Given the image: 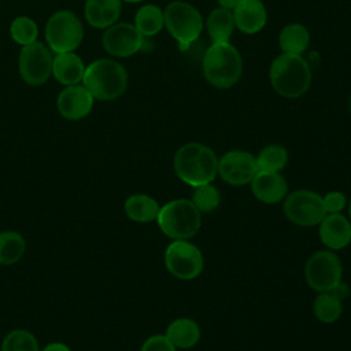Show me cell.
<instances>
[{
  "instance_id": "obj_1",
  "label": "cell",
  "mask_w": 351,
  "mask_h": 351,
  "mask_svg": "<svg viewBox=\"0 0 351 351\" xmlns=\"http://www.w3.org/2000/svg\"><path fill=\"white\" fill-rule=\"evenodd\" d=\"M173 166L177 177L192 188L213 182L218 174L215 152L202 143H188L180 147Z\"/></svg>"
},
{
  "instance_id": "obj_2",
  "label": "cell",
  "mask_w": 351,
  "mask_h": 351,
  "mask_svg": "<svg viewBox=\"0 0 351 351\" xmlns=\"http://www.w3.org/2000/svg\"><path fill=\"white\" fill-rule=\"evenodd\" d=\"M269 78L280 96L296 99L310 88L311 70L302 55L282 52L271 62Z\"/></svg>"
},
{
  "instance_id": "obj_3",
  "label": "cell",
  "mask_w": 351,
  "mask_h": 351,
  "mask_svg": "<svg viewBox=\"0 0 351 351\" xmlns=\"http://www.w3.org/2000/svg\"><path fill=\"white\" fill-rule=\"evenodd\" d=\"M82 85L95 100L111 101L126 90L128 73L121 63L112 59H97L85 67Z\"/></svg>"
},
{
  "instance_id": "obj_4",
  "label": "cell",
  "mask_w": 351,
  "mask_h": 351,
  "mask_svg": "<svg viewBox=\"0 0 351 351\" xmlns=\"http://www.w3.org/2000/svg\"><path fill=\"white\" fill-rule=\"evenodd\" d=\"M204 78L218 89H229L243 74L240 52L228 43H213L203 56Z\"/></svg>"
},
{
  "instance_id": "obj_5",
  "label": "cell",
  "mask_w": 351,
  "mask_h": 351,
  "mask_svg": "<svg viewBox=\"0 0 351 351\" xmlns=\"http://www.w3.org/2000/svg\"><path fill=\"white\" fill-rule=\"evenodd\" d=\"M156 222L162 233L169 239L189 240L202 226V213L192 200L174 199L159 208Z\"/></svg>"
},
{
  "instance_id": "obj_6",
  "label": "cell",
  "mask_w": 351,
  "mask_h": 351,
  "mask_svg": "<svg viewBox=\"0 0 351 351\" xmlns=\"http://www.w3.org/2000/svg\"><path fill=\"white\" fill-rule=\"evenodd\" d=\"M163 15L165 26L178 43V48L186 51L203 30V18L200 12L192 4L176 0L166 5Z\"/></svg>"
},
{
  "instance_id": "obj_7",
  "label": "cell",
  "mask_w": 351,
  "mask_h": 351,
  "mask_svg": "<svg viewBox=\"0 0 351 351\" xmlns=\"http://www.w3.org/2000/svg\"><path fill=\"white\" fill-rule=\"evenodd\" d=\"M82 38V23L73 11L59 10L49 16L45 25V41L52 52H74Z\"/></svg>"
},
{
  "instance_id": "obj_8",
  "label": "cell",
  "mask_w": 351,
  "mask_h": 351,
  "mask_svg": "<svg viewBox=\"0 0 351 351\" xmlns=\"http://www.w3.org/2000/svg\"><path fill=\"white\" fill-rule=\"evenodd\" d=\"M304 277L311 289L317 292H330L341 282V262L330 250L317 251L306 262Z\"/></svg>"
},
{
  "instance_id": "obj_9",
  "label": "cell",
  "mask_w": 351,
  "mask_h": 351,
  "mask_svg": "<svg viewBox=\"0 0 351 351\" xmlns=\"http://www.w3.org/2000/svg\"><path fill=\"white\" fill-rule=\"evenodd\" d=\"M282 210L292 223L303 228L319 225L326 215L322 196L310 189H296L288 193Z\"/></svg>"
},
{
  "instance_id": "obj_10",
  "label": "cell",
  "mask_w": 351,
  "mask_h": 351,
  "mask_svg": "<svg viewBox=\"0 0 351 351\" xmlns=\"http://www.w3.org/2000/svg\"><path fill=\"white\" fill-rule=\"evenodd\" d=\"M167 271L180 280H195L204 267L203 254L188 240H173L165 251Z\"/></svg>"
},
{
  "instance_id": "obj_11",
  "label": "cell",
  "mask_w": 351,
  "mask_h": 351,
  "mask_svg": "<svg viewBox=\"0 0 351 351\" xmlns=\"http://www.w3.org/2000/svg\"><path fill=\"white\" fill-rule=\"evenodd\" d=\"M52 51L40 41L22 47L18 56L21 78L30 86L45 84L52 75Z\"/></svg>"
},
{
  "instance_id": "obj_12",
  "label": "cell",
  "mask_w": 351,
  "mask_h": 351,
  "mask_svg": "<svg viewBox=\"0 0 351 351\" xmlns=\"http://www.w3.org/2000/svg\"><path fill=\"white\" fill-rule=\"evenodd\" d=\"M101 44L107 53L115 58H129L144 48L145 37L134 25L119 22L106 29Z\"/></svg>"
},
{
  "instance_id": "obj_13",
  "label": "cell",
  "mask_w": 351,
  "mask_h": 351,
  "mask_svg": "<svg viewBox=\"0 0 351 351\" xmlns=\"http://www.w3.org/2000/svg\"><path fill=\"white\" fill-rule=\"evenodd\" d=\"M256 173V158L247 151H228L218 159V174L229 185H247L252 181Z\"/></svg>"
},
{
  "instance_id": "obj_14",
  "label": "cell",
  "mask_w": 351,
  "mask_h": 351,
  "mask_svg": "<svg viewBox=\"0 0 351 351\" xmlns=\"http://www.w3.org/2000/svg\"><path fill=\"white\" fill-rule=\"evenodd\" d=\"M93 96L89 90L81 85L66 86L56 99V107L59 114L67 121H80L85 118L93 107Z\"/></svg>"
},
{
  "instance_id": "obj_15",
  "label": "cell",
  "mask_w": 351,
  "mask_h": 351,
  "mask_svg": "<svg viewBox=\"0 0 351 351\" xmlns=\"http://www.w3.org/2000/svg\"><path fill=\"white\" fill-rule=\"evenodd\" d=\"M318 226L319 240L328 250L337 251L351 243V222L343 214H326Z\"/></svg>"
},
{
  "instance_id": "obj_16",
  "label": "cell",
  "mask_w": 351,
  "mask_h": 351,
  "mask_svg": "<svg viewBox=\"0 0 351 351\" xmlns=\"http://www.w3.org/2000/svg\"><path fill=\"white\" fill-rule=\"evenodd\" d=\"M250 184L252 195L265 204L280 203L288 195L287 180L276 171H258Z\"/></svg>"
},
{
  "instance_id": "obj_17",
  "label": "cell",
  "mask_w": 351,
  "mask_h": 351,
  "mask_svg": "<svg viewBox=\"0 0 351 351\" xmlns=\"http://www.w3.org/2000/svg\"><path fill=\"white\" fill-rule=\"evenodd\" d=\"M234 26L245 33H259L267 21V12L262 0H241L233 10Z\"/></svg>"
},
{
  "instance_id": "obj_18",
  "label": "cell",
  "mask_w": 351,
  "mask_h": 351,
  "mask_svg": "<svg viewBox=\"0 0 351 351\" xmlns=\"http://www.w3.org/2000/svg\"><path fill=\"white\" fill-rule=\"evenodd\" d=\"M121 10L122 0H86L84 15L92 27L107 29L117 23Z\"/></svg>"
},
{
  "instance_id": "obj_19",
  "label": "cell",
  "mask_w": 351,
  "mask_h": 351,
  "mask_svg": "<svg viewBox=\"0 0 351 351\" xmlns=\"http://www.w3.org/2000/svg\"><path fill=\"white\" fill-rule=\"evenodd\" d=\"M85 67L82 59L74 52L56 53L52 60V75L64 86L77 85L82 82Z\"/></svg>"
},
{
  "instance_id": "obj_20",
  "label": "cell",
  "mask_w": 351,
  "mask_h": 351,
  "mask_svg": "<svg viewBox=\"0 0 351 351\" xmlns=\"http://www.w3.org/2000/svg\"><path fill=\"white\" fill-rule=\"evenodd\" d=\"M165 335L176 348L188 350L199 343L202 332L199 324L195 319L182 317L171 321L166 328Z\"/></svg>"
},
{
  "instance_id": "obj_21",
  "label": "cell",
  "mask_w": 351,
  "mask_h": 351,
  "mask_svg": "<svg viewBox=\"0 0 351 351\" xmlns=\"http://www.w3.org/2000/svg\"><path fill=\"white\" fill-rule=\"evenodd\" d=\"M159 208V203L145 193H133L126 197L123 203V210L128 218L140 223L156 221Z\"/></svg>"
},
{
  "instance_id": "obj_22",
  "label": "cell",
  "mask_w": 351,
  "mask_h": 351,
  "mask_svg": "<svg viewBox=\"0 0 351 351\" xmlns=\"http://www.w3.org/2000/svg\"><path fill=\"white\" fill-rule=\"evenodd\" d=\"M206 27L213 43H228L234 30V19L230 10L217 7L206 19Z\"/></svg>"
},
{
  "instance_id": "obj_23",
  "label": "cell",
  "mask_w": 351,
  "mask_h": 351,
  "mask_svg": "<svg viewBox=\"0 0 351 351\" xmlns=\"http://www.w3.org/2000/svg\"><path fill=\"white\" fill-rule=\"evenodd\" d=\"M278 44L285 53L302 55L310 44V33L300 23H289L280 32Z\"/></svg>"
},
{
  "instance_id": "obj_24",
  "label": "cell",
  "mask_w": 351,
  "mask_h": 351,
  "mask_svg": "<svg viewBox=\"0 0 351 351\" xmlns=\"http://www.w3.org/2000/svg\"><path fill=\"white\" fill-rule=\"evenodd\" d=\"M26 252V240L16 230L0 232V265L8 266L19 262Z\"/></svg>"
},
{
  "instance_id": "obj_25",
  "label": "cell",
  "mask_w": 351,
  "mask_h": 351,
  "mask_svg": "<svg viewBox=\"0 0 351 351\" xmlns=\"http://www.w3.org/2000/svg\"><path fill=\"white\" fill-rule=\"evenodd\" d=\"M134 26L144 37L158 34L165 26L163 10L155 4L143 5L134 15Z\"/></svg>"
},
{
  "instance_id": "obj_26",
  "label": "cell",
  "mask_w": 351,
  "mask_h": 351,
  "mask_svg": "<svg viewBox=\"0 0 351 351\" xmlns=\"http://www.w3.org/2000/svg\"><path fill=\"white\" fill-rule=\"evenodd\" d=\"M313 313L318 321L332 324L337 321L343 313L341 299L333 292H318L313 302Z\"/></svg>"
},
{
  "instance_id": "obj_27",
  "label": "cell",
  "mask_w": 351,
  "mask_h": 351,
  "mask_svg": "<svg viewBox=\"0 0 351 351\" xmlns=\"http://www.w3.org/2000/svg\"><path fill=\"white\" fill-rule=\"evenodd\" d=\"M288 163V151L278 144H269L256 156L258 171L280 173Z\"/></svg>"
},
{
  "instance_id": "obj_28",
  "label": "cell",
  "mask_w": 351,
  "mask_h": 351,
  "mask_svg": "<svg viewBox=\"0 0 351 351\" xmlns=\"http://www.w3.org/2000/svg\"><path fill=\"white\" fill-rule=\"evenodd\" d=\"M0 351H41L37 337L26 329L10 330L0 346Z\"/></svg>"
},
{
  "instance_id": "obj_29",
  "label": "cell",
  "mask_w": 351,
  "mask_h": 351,
  "mask_svg": "<svg viewBox=\"0 0 351 351\" xmlns=\"http://www.w3.org/2000/svg\"><path fill=\"white\" fill-rule=\"evenodd\" d=\"M10 34L16 44L25 47L37 41L38 26L29 16H16L10 25Z\"/></svg>"
},
{
  "instance_id": "obj_30",
  "label": "cell",
  "mask_w": 351,
  "mask_h": 351,
  "mask_svg": "<svg viewBox=\"0 0 351 351\" xmlns=\"http://www.w3.org/2000/svg\"><path fill=\"white\" fill-rule=\"evenodd\" d=\"M192 203L200 213H211L221 203V193L211 182L196 186L192 193Z\"/></svg>"
},
{
  "instance_id": "obj_31",
  "label": "cell",
  "mask_w": 351,
  "mask_h": 351,
  "mask_svg": "<svg viewBox=\"0 0 351 351\" xmlns=\"http://www.w3.org/2000/svg\"><path fill=\"white\" fill-rule=\"evenodd\" d=\"M322 202H324V208H325L326 214L341 213L346 208V206H347L346 195L343 192H339V191L328 192L322 197Z\"/></svg>"
},
{
  "instance_id": "obj_32",
  "label": "cell",
  "mask_w": 351,
  "mask_h": 351,
  "mask_svg": "<svg viewBox=\"0 0 351 351\" xmlns=\"http://www.w3.org/2000/svg\"><path fill=\"white\" fill-rule=\"evenodd\" d=\"M140 351H177L166 335H152L141 346Z\"/></svg>"
},
{
  "instance_id": "obj_33",
  "label": "cell",
  "mask_w": 351,
  "mask_h": 351,
  "mask_svg": "<svg viewBox=\"0 0 351 351\" xmlns=\"http://www.w3.org/2000/svg\"><path fill=\"white\" fill-rule=\"evenodd\" d=\"M41 351H71L70 347L62 341H52L48 343L47 346H44V348Z\"/></svg>"
},
{
  "instance_id": "obj_34",
  "label": "cell",
  "mask_w": 351,
  "mask_h": 351,
  "mask_svg": "<svg viewBox=\"0 0 351 351\" xmlns=\"http://www.w3.org/2000/svg\"><path fill=\"white\" fill-rule=\"evenodd\" d=\"M240 1L241 0H218V4H219V7H223V8L232 11Z\"/></svg>"
},
{
  "instance_id": "obj_35",
  "label": "cell",
  "mask_w": 351,
  "mask_h": 351,
  "mask_svg": "<svg viewBox=\"0 0 351 351\" xmlns=\"http://www.w3.org/2000/svg\"><path fill=\"white\" fill-rule=\"evenodd\" d=\"M122 1H126V3H140L143 0H122Z\"/></svg>"
},
{
  "instance_id": "obj_36",
  "label": "cell",
  "mask_w": 351,
  "mask_h": 351,
  "mask_svg": "<svg viewBox=\"0 0 351 351\" xmlns=\"http://www.w3.org/2000/svg\"><path fill=\"white\" fill-rule=\"evenodd\" d=\"M348 214H350V218H351V202H350V204H348Z\"/></svg>"
}]
</instances>
